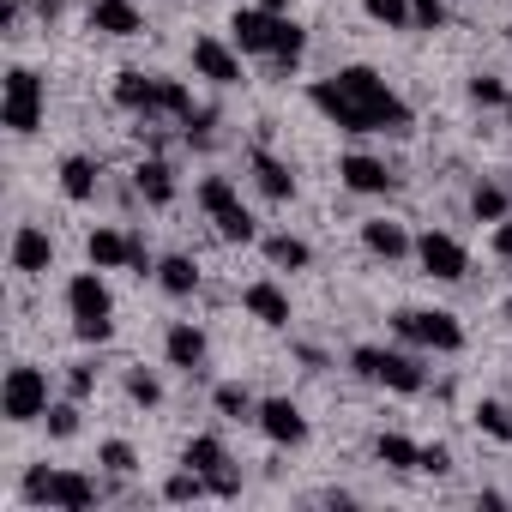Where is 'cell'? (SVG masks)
Returning a JSON list of instances; mask_svg holds the SVG:
<instances>
[{
  "label": "cell",
  "mask_w": 512,
  "mask_h": 512,
  "mask_svg": "<svg viewBox=\"0 0 512 512\" xmlns=\"http://www.w3.org/2000/svg\"><path fill=\"white\" fill-rule=\"evenodd\" d=\"M235 43H241V55H272L278 67H296V55H302V31L290 25V19H278L272 7H260V13H235Z\"/></svg>",
  "instance_id": "6da1fadb"
},
{
  "label": "cell",
  "mask_w": 512,
  "mask_h": 512,
  "mask_svg": "<svg viewBox=\"0 0 512 512\" xmlns=\"http://www.w3.org/2000/svg\"><path fill=\"white\" fill-rule=\"evenodd\" d=\"M338 85L368 109L374 133H404V127H410V103H404L398 91H386V79H380L374 67H344V73H338Z\"/></svg>",
  "instance_id": "7a4b0ae2"
},
{
  "label": "cell",
  "mask_w": 512,
  "mask_h": 512,
  "mask_svg": "<svg viewBox=\"0 0 512 512\" xmlns=\"http://www.w3.org/2000/svg\"><path fill=\"white\" fill-rule=\"evenodd\" d=\"M67 308H73V332H79L85 344H103V338L115 332V302H109V290H103L97 272H79V278L67 284Z\"/></svg>",
  "instance_id": "3957f363"
},
{
  "label": "cell",
  "mask_w": 512,
  "mask_h": 512,
  "mask_svg": "<svg viewBox=\"0 0 512 512\" xmlns=\"http://www.w3.org/2000/svg\"><path fill=\"white\" fill-rule=\"evenodd\" d=\"M115 97H121V109H145V115H187V109H193V103H187V85H175V79H145V73H121Z\"/></svg>",
  "instance_id": "277c9868"
},
{
  "label": "cell",
  "mask_w": 512,
  "mask_h": 512,
  "mask_svg": "<svg viewBox=\"0 0 512 512\" xmlns=\"http://www.w3.org/2000/svg\"><path fill=\"white\" fill-rule=\"evenodd\" d=\"M25 494L31 500H49V506H67V512L97 506V482L79 476V470H31L25 476Z\"/></svg>",
  "instance_id": "5b68a950"
},
{
  "label": "cell",
  "mask_w": 512,
  "mask_h": 512,
  "mask_svg": "<svg viewBox=\"0 0 512 512\" xmlns=\"http://www.w3.org/2000/svg\"><path fill=\"white\" fill-rule=\"evenodd\" d=\"M350 362H356V374H362V380H374V386H392V392H422V368H416L410 356H398V350L362 344Z\"/></svg>",
  "instance_id": "8992f818"
},
{
  "label": "cell",
  "mask_w": 512,
  "mask_h": 512,
  "mask_svg": "<svg viewBox=\"0 0 512 512\" xmlns=\"http://www.w3.org/2000/svg\"><path fill=\"white\" fill-rule=\"evenodd\" d=\"M0 121H7L13 133H37L43 121V79L31 67H13L7 73V97H0Z\"/></svg>",
  "instance_id": "52a82bcc"
},
{
  "label": "cell",
  "mask_w": 512,
  "mask_h": 512,
  "mask_svg": "<svg viewBox=\"0 0 512 512\" xmlns=\"http://www.w3.org/2000/svg\"><path fill=\"white\" fill-rule=\"evenodd\" d=\"M0 410H7V422L49 416V380H43V368H13L7 386H0Z\"/></svg>",
  "instance_id": "ba28073f"
},
{
  "label": "cell",
  "mask_w": 512,
  "mask_h": 512,
  "mask_svg": "<svg viewBox=\"0 0 512 512\" xmlns=\"http://www.w3.org/2000/svg\"><path fill=\"white\" fill-rule=\"evenodd\" d=\"M392 326H398L404 338L428 344V350H458V344H464V326H458L452 314H440V308H404Z\"/></svg>",
  "instance_id": "9c48e42d"
},
{
  "label": "cell",
  "mask_w": 512,
  "mask_h": 512,
  "mask_svg": "<svg viewBox=\"0 0 512 512\" xmlns=\"http://www.w3.org/2000/svg\"><path fill=\"white\" fill-rule=\"evenodd\" d=\"M308 97H314V109H320V115H326L332 127H344V133H374L368 109H362V103H356V97H350V91H344L338 79H320V85H314Z\"/></svg>",
  "instance_id": "30bf717a"
},
{
  "label": "cell",
  "mask_w": 512,
  "mask_h": 512,
  "mask_svg": "<svg viewBox=\"0 0 512 512\" xmlns=\"http://www.w3.org/2000/svg\"><path fill=\"white\" fill-rule=\"evenodd\" d=\"M416 260H422V272H428V278H440V284H458V278L470 272V253H464L452 235H434V229L416 241Z\"/></svg>",
  "instance_id": "8fae6325"
},
{
  "label": "cell",
  "mask_w": 512,
  "mask_h": 512,
  "mask_svg": "<svg viewBox=\"0 0 512 512\" xmlns=\"http://www.w3.org/2000/svg\"><path fill=\"white\" fill-rule=\"evenodd\" d=\"M193 67H199V79H211V85H235V79H241V61H235L217 37H193Z\"/></svg>",
  "instance_id": "7c38bea8"
},
{
  "label": "cell",
  "mask_w": 512,
  "mask_h": 512,
  "mask_svg": "<svg viewBox=\"0 0 512 512\" xmlns=\"http://www.w3.org/2000/svg\"><path fill=\"white\" fill-rule=\"evenodd\" d=\"M260 428H266L278 446H296V440H308V422H302V410H296L290 398H266V404H260Z\"/></svg>",
  "instance_id": "4fadbf2b"
},
{
  "label": "cell",
  "mask_w": 512,
  "mask_h": 512,
  "mask_svg": "<svg viewBox=\"0 0 512 512\" xmlns=\"http://www.w3.org/2000/svg\"><path fill=\"white\" fill-rule=\"evenodd\" d=\"M49 260H55V241H49L37 223H25V229L13 235V266H19V272H49Z\"/></svg>",
  "instance_id": "5bb4252c"
},
{
  "label": "cell",
  "mask_w": 512,
  "mask_h": 512,
  "mask_svg": "<svg viewBox=\"0 0 512 512\" xmlns=\"http://www.w3.org/2000/svg\"><path fill=\"white\" fill-rule=\"evenodd\" d=\"M91 31H103V37H133V31H139V7H133V0H91Z\"/></svg>",
  "instance_id": "9a60e30c"
},
{
  "label": "cell",
  "mask_w": 512,
  "mask_h": 512,
  "mask_svg": "<svg viewBox=\"0 0 512 512\" xmlns=\"http://www.w3.org/2000/svg\"><path fill=\"white\" fill-rule=\"evenodd\" d=\"M247 314L260 320V326H290V296L278 290V284H247Z\"/></svg>",
  "instance_id": "2e32d148"
},
{
  "label": "cell",
  "mask_w": 512,
  "mask_h": 512,
  "mask_svg": "<svg viewBox=\"0 0 512 512\" xmlns=\"http://www.w3.org/2000/svg\"><path fill=\"white\" fill-rule=\"evenodd\" d=\"M338 175H344L350 193H386V187H392V169H386L380 157H344Z\"/></svg>",
  "instance_id": "e0dca14e"
},
{
  "label": "cell",
  "mask_w": 512,
  "mask_h": 512,
  "mask_svg": "<svg viewBox=\"0 0 512 512\" xmlns=\"http://www.w3.org/2000/svg\"><path fill=\"white\" fill-rule=\"evenodd\" d=\"M163 350H169L175 368H199V362H205V332H199V326H169Z\"/></svg>",
  "instance_id": "ac0fdd59"
},
{
  "label": "cell",
  "mask_w": 512,
  "mask_h": 512,
  "mask_svg": "<svg viewBox=\"0 0 512 512\" xmlns=\"http://www.w3.org/2000/svg\"><path fill=\"white\" fill-rule=\"evenodd\" d=\"M181 464H187V470H199V476H217V470L229 464V452H223V440H211V434H199V440H187V452H181Z\"/></svg>",
  "instance_id": "d6986e66"
},
{
  "label": "cell",
  "mask_w": 512,
  "mask_h": 512,
  "mask_svg": "<svg viewBox=\"0 0 512 512\" xmlns=\"http://www.w3.org/2000/svg\"><path fill=\"white\" fill-rule=\"evenodd\" d=\"M362 241H368V253H386V260H398V253H410V235L398 229V223H362Z\"/></svg>",
  "instance_id": "ffe728a7"
},
{
  "label": "cell",
  "mask_w": 512,
  "mask_h": 512,
  "mask_svg": "<svg viewBox=\"0 0 512 512\" xmlns=\"http://www.w3.org/2000/svg\"><path fill=\"white\" fill-rule=\"evenodd\" d=\"M61 187H67V199H91L97 193V163L91 157H67L61 163Z\"/></svg>",
  "instance_id": "44dd1931"
},
{
  "label": "cell",
  "mask_w": 512,
  "mask_h": 512,
  "mask_svg": "<svg viewBox=\"0 0 512 512\" xmlns=\"http://www.w3.org/2000/svg\"><path fill=\"white\" fill-rule=\"evenodd\" d=\"M380 464H392V470H422V446L416 440H404V434H380Z\"/></svg>",
  "instance_id": "7402d4cb"
},
{
  "label": "cell",
  "mask_w": 512,
  "mask_h": 512,
  "mask_svg": "<svg viewBox=\"0 0 512 512\" xmlns=\"http://www.w3.org/2000/svg\"><path fill=\"white\" fill-rule=\"evenodd\" d=\"M253 175H260V187H266L272 199H290V193H296V175H290V169H284L278 157H266V151L253 157Z\"/></svg>",
  "instance_id": "603a6c76"
},
{
  "label": "cell",
  "mask_w": 512,
  "mask_h": 512,
  "mask_svg": "<svg viewBox=\"0 0 512 512\" xmlns=\"http://www.w3.org/2000/svg\"><path fill=\"white\" fill-rule=\"evenodd\" d=\"M139 193H145L151 205H169V199H175V175H169V163H139Z\"/></svg>",
  "instance_id": "cb8c5ba5"
},
{
  "label": "cell",
  "mask_w": 512,
  "mask_h": 512,
  "mask_svg": "<svg viewBox=\"0 0 512 512\" xmlns=\"http://www.w3.org/2000/svg\"><path fill=\"white\" fill-rule=\"evenodd\" d=\"M157 284H163L169 296H193V290H199V272H193V260H163V266H157Z\"/></svg>",
  "instance_id": "d4e9b609"
},
{
  "label": "cell",
  "mask_w": 512,
  "mask_h": 512,
  "mask_svg": "<svg viewBox=\"0 0 512 512\" xmlns=\"http://www.w3.org/2000/svg\"><path fill=\"white\" fill-rule=\"evenodd\" d=\"M199 205H205V211H211V217H223V211H235V205H241V199H235V187H229V181H223V175H211V181H205V187H199Z\"/></svg>",
  "instance_id": "484cf974"
},
{
  "label": "cell",
  "mask_w": 512,
  "mask_h": 512,
  "mask_svg": "<svg viewBox=\"0 0 512 512\" xmlns=\"http://www.w3.org/2000/svg\"><path fill=\"white\" fill-rule=\"evenodd\" d=\"M266 253H272V266H308V241H296V235H272Z\"/></svg>",
  "instance_id": "4316f807"
},
{
  "label": "cell",
  "mask_w": 512,
  "mask_h": 512,
  "mask_svg": "<svg viewBox=\"0 0 512 512\" xmlns=\"http://www.w3.org/2000/svg\"><path fill=\"white\" fill-rule=\"evenodd\" d=\"M211 223H217L223 241H253V217H247V205H235V211H223V217H211Z\"/></svg>",
  "instance_id": "83f0119b"
},
{
  "label": "cell",
  "mask_w": 512,
  "mask_h": 512,
  "mask_svg": "<svg viewBox=\"0 0 512 512\" xmlns=\"http://www.w3.org/2000/svg\"><path fill=\"white\" fill-rule=\"evenodd\" d=\"M470 211H476L482 223H500V217H506V193H500V187H476V199H470Z\"/></svg>",
  "instance_id": "f1b7e54d"
},
{
  "label": "cell",
  "mask_w": 512,
  "mask_h": 512,
  "mask_svg": "<svg viewBox=\"0 0 512 512\" xmlns=\"http://www.w3.org/2000/svg\"><path fill=\"white\" fill-rule=\"evenodd\" d=\"M476 422H482L494 440H512V416H506V404H494V398H488V404H476Z\"/></svg>",
  "instance_id": "f546056e"
},
{
  "label": "cell",
  "mask_w": 512,
  "mask_h": 512,
  "mask_svg": "<svg viewBox=\"0 0 512 512\" xmlns=\"http://www.w3.org/2000/svg\"><path fill=\"white\" fill-rule=\"evenodd\" d=\"M380 25H410V0H362Z\"/></svg>",
  "instance_id": "4dcf8cb0"
},
{
  "label": "cell",
  "mask_w": 512,
  "mask_h": 512,
  "mask_svg": "<svg viewBox=\"0 0 512 512\" xmlns=\"http://www.w3.org/2000/svg\"><path fill=\"white\" fill-rule=\"evenodd\" d=\"M217 410H223V416H247V410H253L247 386H235V380H229V386H217Z\"/></svg>",
  "instance_id": "1f68e13d"
},
{
  "label": "cell",
  "mask_w": 512,
  "mask_h": 512,
  "mask_svg": "<svg viewBox=\"0 0 512 512\" xmlns=\"http://www.w3.org/2000/svg\"><path fill=\"white\" fill-rule=\"evenodd\" d=\"M163 494H169V500H199V494H205V476H199V470H181V476H169Z\"/></svg>",
  "instance_id": "d6a6232c"
},
{
  "label": "cell",
  "mask_w": 512,
  "mask_h": 512,
  "mask_svg": "<svg viewBox=\"0 0 512 512\" xmlns=\"http://www.w3.org/2000/svg\"><path fill=\"white\" fill-rule=\"evenodd\" d=\"M410 25L440 31V25H446V7H440V0H410Z\"/></svg>",
  "instance_id": "836d02e7"
},
{
  "label": "cell",
  "mask_w": 512,
  "mask_h": 512,
  "mask_svg": "<svg viewBox=\"0 0 512 512\" xmlns=\"http://www.w3.org/2000/svg\"><path fill=\"white\" fill-rule=\"evenodd\" d=\"M127 392H133L139 404H157V398H163V386H157V374H145V368H133V374H127Z\"/></svg>",
  "instance_id": "e575fe53"
},
{
  "label": "cell",
  "mask_w": 512,
  "mask_h": 512,
  "mask_svg": "<svg viewBox=\"0 0 512 512\" xmlns=\"http://www.w3.org/2000/svg\"><path fill=\"white\" fill-rule=\"evenodd\" d=\"M49 434H55V440H73V434H79V410H73V404H55V410H49Z\"/></svg>",
  "instance_id": "d590c367"
},
{
  "label": "cell",
  "mask_w": 512,
  "mask_h": 512,
  "mask_svg": "<svg viewBox=\"0 0 512 512\" xmlns=\"http://www.w3.org/2000/svg\"><path fill=\"white\" fill-rule=\"evenodd\" d=\"M470 97H476V103H506V85H500L494 73H476V79H470Z\"/></svg>",
  "instance_id": "8d00e7d4"
},
{
  "label": "cell",
  "mask_w": 512,
  "mask_h": 512,
  "mask_svg": "<svg viewBox=\"0 0 512 512\" xmlns=\"http://www.w3.org/2000/svg\"><path fill=\"white\" fill-rule=\"evenodd\" d=\"M103 464H109L115 476H127V470H133V446H127V440H103Z\"/></svg>",
  "instance_id": "74e56055"
},
{
  "label": "cell",
  "mask_w": 512,
  "mask_h": 512,
  "mask_svg": "<svg viewBox=\"0 0 512 512\" xmlns=\"http://www.w3.org/2000/svg\"><path fill=\"white\" fill-rule=\"evenodd\" d=\"M422 470H434V476H446V470H452V458H446V446H422Z\"/></svg>",
  "instance_id": "f35d334b"
},
{
  "label": "cell",
  "mask_w": 512,
  "mask_h": 512,
  "mask_svg": "<svg viewBox=\"0 0 512 512\" xmlns=\"http://www.w3.org/2000/svg\"><path fill=\"white\" fill-rule=\"evenodd\" d=\"M91 386H97V374H91V368H85V362H79V368H73V398H85V392H91Z\"/></svg>",
  "instance_id": "ab89813d"
},
{
  "label": "cell",
  "mask_w": 512,
  "mask_h": 512,
  "mask_svg": "<svg viewBox=\"0 0 512 512\" xmlns=\"http://www.w3.org/2000/svg\"><path fill=\"white\" fill-rule=\"evenodd\" d=\"M494 253H500V260H512V223L494 229Z\"/></svg>",
  "instance_id": "60d3db41"
},
{
  "label": "cell",
  "mask_w": 512,
  "mask_h": 512,
  "mask_svg": "<svg viewBox=\"0 0 512 512\" xmlns=\"http://www.w3.org/2000/svg\"><path fill=\"white\" fill-rule=\"evenodd\" d=\"M37 7H67V0H37Z\"/></svg>",
  "instance_id": "b9f144b4"
},
{
  "label": "cell",
  "mask_w": 512,
  "mask_h": 512,
  "mask_svg": "<svg viewBox=\"0 0 512 512\" xmlns=\"http://www.w3.org/2000/svg\"><path fill=\"white\" fill-rule=\"evenodd\" d=\"M260 7H284V0H260Z\"/></svg>",
  "instance_id": "7bdbcfd3"
},
{
  "label": "cell",
  "mask_w": 512,
  "mask_h": 512,
  "mask_svg": "<svg viewBox=\"0 0 512 512\" xmlns=\"http://www.w3.org/2000/svg\"><path fill=\"white\" fill-rule=\"evenodd\" d=\"M506 121H512V97H506Z\"/></svg>",
  "instance_id": "ee69618b"
}]
</instances>
